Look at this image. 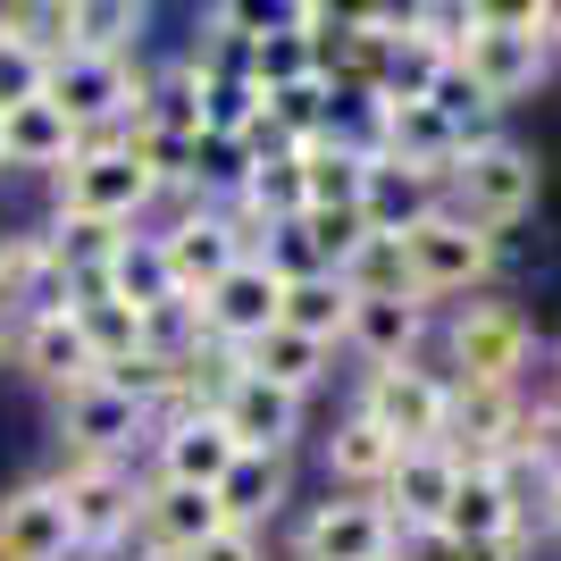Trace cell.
Returning a JSON list of instances; mask_svg holds the SVG:
<instances>
[{
	"instance_id": "6da1fadb",
	"label": "cell",
	"mask_w": 561,
	"mask_h": 561,
	"mask_svg": "<svg viewBox=\"0 0 561 561\" xmlns=\"http://www.w3.org/2000/svg\"><path fill=\"white\" fill-rule=\"evenodd\" d=\"M402 268H411V294H420L427 310L436 302H478L494 285V268H503V234L469 227L461 210H436V218H420V227L402 234Z\"/></svg>"
},
{
	"instance_id": "484cf974",
	"label": "cell",
	"mask_w": 561,
	"mask_h": 561,
	"mask_svg": "<svg viewBox=\"0 0 561 561\" xmlns=\"http://www.w3.org/2000/svg\"><path fill=\"white\" fill-rule=\"evenodd\" d=\"M294 503V461L285 453H243V461L218 478V512H227V528H268V519Z\"/></svg>"
},
{
	"instance_id": "b9f144b4",
	"label": "cell",
	"mask_w": 561,
	"mask_h": 561,
	"mask_svg": "<svg viewBox=\"0 0 561 561\" xmlns=\"http://www.w3.org/2000/svg\"><path fill=\"white\" fill-rule=\"evenodd\" d=\"M394 561H411V553H394Z\"/></svg>"
},
{
	"instance_id": "52a82bcc",
	"label": "cell",
	"mask_w": 561,
	"mask_h": 561,
	"mask_svg": "<svg viewBox=\"0 0 561 561\" xmlns=\"http://www.w3.org/2000/svg\"><path fill=\"white\" fill-rule=\"evenodd\" d=\"M160 252H168L176 294H185V302H202L227 268H243V260H252V227H243L227 202H185V210L160 227Z\"/></svg>"
},
{
	"instance_id": "60d3db41",
	"label": "cell",
	"mask_w": 561,
	"mask_h": 561,
	"mask_svg": "<svg viewBox=\"0 0 561 561\" xmlns=\"http://www.w3.org/2000/svg\"><path fill=\"white\" fill-rule=\"evenodd\" d=\"M0 168H9V151H0Z\"/></svg>"
},
{
	"instance_id": "1f68e13d",
	"label": "cell",
	"mask_w": 561,
	"mask_h": 561,
	"mask_svg": "<svg viewBox=\"0 0 561 561\" xmlns=\"http://www.w3.org/2000/svg\"><path fill=\"white\" fill-rule=\"evenodd\" d=\"M277 328H294V335H310V344H344V328H352V294H344V277H302V285H285V310H277Z\"/></svg>"
},
{
	"instance_id": "74e56055",
	"label": "cell",
	"mask_w": 561,
	"mask_h": 561,
	"mask_svg": "<svg viewBox=\"0 0 561 561\" xmlns=\"http://www.w3.org/2000/svg\"><path fill=\"white\" fill-rule=\"evenodd\" d=\"M545 519H553V528H561V478H553V486H545Z\"/></svg>"
},
{
	"instance_id": "d6a6232c",
	"label": "cell",
	"mask_w": 561,
	"mask_h": 561,
	"mask_svg": "<svg viewBox=\"0 0 561 561\" xmlns=\"http://www.w3.org/2000/svg\"><path fill=\"white\" fill-rule=\"evenodd\" d=\"M335 277H344L352 302H386V294H411V268H402V243H394V234H369V243H360V252H352Z\"/></svg>"
},
{
	"instance_id": "4fadbf2b",
	"label": "cell",
	"mask_w": 561,
	"mask_h": 561,
	"mask_svg": "<svg viewBox=\"0 0 561 561\" xmlns=\"http://www.w3.org/2000/svg\"><path fill=\"white\" fill-rule=\"evenodd\" d=\"M210 411H218V427H227L243 453H294V436H302V394L252 377L243 360H234V377L210 394Z\"/></svg>"
},
{
	"instance_id": "2e32d148",
	"label": "cell",
	"mask_w": 561,
	"mask_h": 561,
	"mask_svg": "<svg viewBox=\"0 0 561 561\" xmlns=\"http://www.w3.org/2000/svg\"><path fill=\"white\" fill-rule=\"evenodd\" d=\"M76 519L59 503L50 478H25V486L0 494V561H76Z\"/></svg>"
},
{
	"instance_id": "f35d334b",
	"label": "cell",
	"mask_w": 561,
	"mask_h": 561,
	"mask_svg": "<svg viewBox=\"0 0 561 561\" xmlns=\"http://www.w3.org/2000/svg\"><path fill=\"white\" fill-rule=\"evenodd\" d=\"M117 561H168V553H151V545H126V553H117Z\"/></svg>"
},
{
	"instance_id": "5bb4252c",
	"label": "cell",
	"mask_w": 561,
	"mask_h": 561,
	"mask_svg": "<svg viewBox=\"0 0 561 561\" xmlns=\"http://www.w3.org/2000/svg\"><path fill=\"white\" fill-rule=\"evenodd\" d=\"M9 360H18L34 386H50V394H76V386L101 377V360H93V344H84V328H76L68 302L18 319V328H9Z\"/></svg>"
},
{
	"instance_id": "ba28073f",
	"label": "cell",
	"mask_w": 561,
	"mask_h": 561,
	"mask_svg": "<svg viewBox=\"0 0 561 561\" xmlns=\"http://www.w3.org/2000/svg\"><path fill=\"white\" fill-rule=\"evenodd\" d=\"M394 553H402V528L377 494H328L294 528V561H394Z\"/></svg>"
},
{
	"instance_id": "3957f363",
	"label": "cell",
	"mask_w": 561,
	"mask_h": 561,
	"mask_svg": "<svg viewBox=\"0 0 561 561\" xmlns=\"http://www.w3.org/2000/svg\"><path fill=\"white\" fill-rule=\"evenodd\" d=\"M537 185H545L537 151H528V142H512V135H494V142H478V151H461V160H453L445 210H461L469 227H486V234H512L519 218L537 210Z\"/></svg>"
},
{
	"instance_id": "8992f818",
	"label": "cell",
	"mask_w": 561,
	"mask_h": 561,
	"mask_svg": "<svg viewBox=\"0 0 561 561\" xmlns=\"http://www.w3.org/2000/svg\"><path fill=\"white\" fill-rule=\"evenodd\" d=\"M360 420H377L402 453L420 445H445V420H453V377L427 369V360H394V369H369L360 394H352Z\"/></svg>"
},
{
	"instance_id": "7bdbcfd3",
	"label": "cell",
	"mask_w": 561,
	"mask_h": 561,
	"mask_svg": "<svg viewBox=\"0 0 561 561\" xmlns=\"http://www.w3.org/2000/svg\"><path fill=\"white\" fill-rule=\"evenodd\" d=\"M553 402H561V394H553Z\"/></svg>"
},
{
	"instance_id": "ffe728a7",
	"label": "cell",
	"mask_w": 561,
	"mask_h": 561,
	"mask_svg": "<svg viewBox=\"0 0 561 561\" xmlns=\"http://www.w3.org/2000/svg\"><path fill=\"white\" fill-rule=\"evenodd\" d=\"M344 352H360L369 369H394V360H427V302H420V294H386V302H352Z\"/></svg>"
},
{
	"instance_id": "8fae6325",
	"label": "cell",
	"mask_w": 561,
	"mask_h": 561,
	"mask_svg": "<svg viewBox=\"0 0 561 561\" xmlns=\"http://www.w3.org/2000/svg\"><path fill=\"white\" fill-rule=\"evenodd\" d=\"M461 68L478 76V93L494 101V110H512V101H528L545 84V68H553V50L519 25V9H486V25H478V43L461 50Z\"/></svg>"
},
{
	"instance_id": "7c38bea8",
	"label": "cell",
	"mask_w": 561,
	"mask_h": 561,
	"mask_svg": "<svg viewBox=\"0 0 561 561\" xmlns=\"http://www.w3.org/2000/svg\"><path fill=\"white\" fill-rule=\"evenodd\" d=\"M59 445L93 453V461H135V445H151V411L126 402L110 377H93V386L59 394Z\"/></svg>"
},
{
	"instance_id": "30bf717a",
	"label": "cell",
	"mask_w": 561,
	"mask_h": 561,
	"mask_svg": "<svg viewBox=\"0 0 561 561\" xmlns=\"http://www.w3.org/2000/svg\"><path fill=\"white\" fill-rule=\"evenodd\" d=\"M519 427H528V394H519V386H453L445 453L461 469H512Z\"/></svg>"
},
{
	"instance_id": "e575fe53",
	"label": "cell",
	"mask_w": 561,
	"mask_h": 561,
	"mask_svg": "<svg viewBox=\"0 0 561 561\" xmlns=\"http://www.w3.org/2000/svg\"><path fill=\"white\" fill-rule=\"evenodd\" d=\"M43 84H50V59L25 50L18 34H0V117L25 110V101H43Z\"/></svg>"
},
{
	"instance_id": "836d02e7",
	"label": "cell",
	"mask_w": 561,
	"mask_h": 561,
	"mask_svg": "<svg viewBox=\"0 0 561 561\" xmlns=\"http://www.w3.org/2000/svg\"><path fill=\"white\" fill-rule=\"evenodd\" d=\"M0 34H18L25 50L59 59V50H68V0H9V9H0Z\"/></svg>"
},
{
	"instance_id": "e0dca14e",
	"label": "cell",
	"mask_w": 561,
	"mask_h": 561,
	"mask_svg": "<svg viewBox=\"0 0 561 561\" xmlns=\"http://www.w3.org/2000/svg\"><path fill=\"white\" fill-rule=\"evenodd\" d=\"M453 486H461V461H453L445 445H420V453H402V461H394V478L377 486V503L394 512L402 545H411V537H436V528H445Z\"/></svg>"
},
{
	"instance_id": "4dcf8cb0",
	"label": "cell",
	"mask_w": 561,
	"mask_h": 561,
	"mask_svg": "<svg viewBox=\"0 0 561 561\" xmlns=\"http://www.w3.org/2000/svg\"><path fill=\"white\" fill-rule=\"evenodd\" d=\"M142 9L135 0H68V50H101V59H135L142 43Z\"/></svg>"
},
{
	"instance_id": "83f0119b",
	"label": "cell",
	"mask_w": 561,
	"mask_h": 561,
	"mask_svg": "<svg viewBox=\"0 0 561 561\" xmlns=\"http://www.w3.org/2000/svg\"><path fill=\"white\" fill-rule=\"evenodd\" d=\"M243 369L252 377H268V386H285V394H319L328 386V369H335V352L328 344H310V335H294V328H268L260 344H243Z\"/></svg>"
},
{
	"instance_id": "7a4b0ae2",
	"label": "cell",
	"mask_w": 561,
	"mask_h": 561,
	"mask_svg": "<svg viewBox=\"0 0 561 561\" xmlns=\"http://www.w3.org/2000/svg\"><path fill=\"white\" fill-rule=\"evenodd\" d=\"M537 360V319L503 294H478V302L453 310L445 328V377L453 386H519Z\"/></svg>"
},
{
	"instance_id": "ac0fdd59",
	"label": "cell",
	"mask_w": 561,
	"mask_h": 561,
	"mask_svg": "<svg viewBox=\"0 0 561 561\" xmlns=\"http://www.w3.org/2000/svg\"><path fill=\"white\" fill-rule=\"evenodd\" d=\"M227 528V512H218V494H193V486H151L142 478V512H135V545H151V553L168 561H193L202 545Z\"/></svg>"
},
{
	"instance_id": "277c9868",
	"label": "cell",
	"mask_w": 561,
	"mask_h": 561,
	"mask_svg": "<svg viewBox=\"0 0 561 561\" xmlns=\"http://www.w3.org/2000/svg\"><path fill=\"white\" fill-rule=\"evenodd\" d=\"M50 486H59V503H68L76 545H84V553L117 561L126 545H135V512H142V478H135V461H93V453H59Z\"/></svg>"
},
{
	"instance_id": "7402d4cb",
	"label": "cell",
	"mask_w": 561,
	"mask_h": 561,
	"mask_svg": "<svg viewBox=\"0 0 561 561\" xmlns=\"http://www.w3.org/2000/svg\"><path fill=\"white\" fill-rule=\"evenodd\" d=\"M59 302H68V285L50 268V227H9L0 234V319H34Z\"/></svg>"
},
{
	"instance_id": "9c48e42d",
	"label": "cell",
	"mask_w": 561,
	"mask_h": 561,
	"mask_svg": "<svg viewBox=\"0 0 561 561\" xmlns=\"http://www.w3.org/2000/svg\"><path fill=\"white\" fill-rule=\"evenodd\" d=\"M277 310H285V277L268 268V260H243V268H227V277L193 302V328H202V344H218V352H243V344H260V335L277 328Z\"/></svg>"
},
{
	"instance_id": "44dd1931",
	"label": "cell",
	"mask_w": 561,
	"mask_h": 561,
	"mask_svg": "<svg viewBox=\"0 0 561 561\" xmlns=\"http://www.w3.org/2000/svg\"><path fill=\"white\" fill-rule=\"evenodd\" d=\"M436 537H528V494H519L512 469H461L453 486V512Z\"/></svg>"
},
{
	"instance_id": "d4e9b609",
	"label": "cell",
	"mask_w": 561,
	"mask_h": 561,
	"mask_svg": "<svg viewBox=\"0 0 561 561\" xmlns=\"http://www.w3.org/2000/svg\"><path fill=\"white\" fill-rule=\"evenodd\" d=\"M110 302H126L135 319H168V310H185V294H176V277H168L160 234H142V227L117 234V260H110Z\"/></svg>"
},
{
	"instance_id": "8d00e7d4",
	"label": "cell",
	"mask_w": 561,
	"mask_h": 561,
	"mask_svg": "<svg viewBox=\"0 0 561 561\" xmlns=\"http://www.w3.org/2000/svg\"><path fill=\"white\" fill-rule=\"evenodd\" d=\"M193 561H268V545H260L252 528H218V537L202 545V553H193Z\"/></svg>"
},
{
	"instance_id": "d6986e66",
	"label": "cell",
	"mask_w": 561,
	"mask_h": 561,
	"mask_svg": "<svg viewBox=\"0 0 561 561\" xmlns=\"http://www.w3.org/2000/svg\"><path fill=\"white\" fill-rule=\"evenodd\" d=\"M377 110H386V101H377ZM377 151L445 185V176H453V160H461L469 142H461V126H453L445 110H427V101H402V110H386V117H377Z\"/></svg>"
},
{
	"instance_id": "5b68a950",
	"label": "cell",
	"mask_w": 561,
	"mask_h": 561,
	"mask_svg": "<svg viewBox=\"0 0 561 561\" xmlns=\"http://www.w3.org/2000/svg\"><path fill=\"white\" fill-rule=\"evenodd\" d=\"M50 202H59V218H93V227H135L151 202H160V185H151V168L126 151V142H84L59 176H50Z\"/></svg>"
},
{
	"instance_id": "f546056e",
	"label": "cell",
	"mask_w": 561,
	"mask_h": 561,
	"mask_svg": "<svg viewBox=\"0 0 561 561\" xmlns=\"http://www.w3.org/2000/svg\"><path fill=\"white\" fill-rule=\"evenodd\" d=\"M302 185H310V210H360V185H369V151L352 142H302Z\"/></svg>"
},
{
	"instance_id": "cb8c5ba5",
	"label": "cell",
	"mask_w": 561,
	"mask_h": 561,
	"mask_svg": "<svg viewBox=\"0 0 561 561\" xmlns=\"http://www.w3.org/2000/svg\"><path fill=\"white\" fill-rule=\"evenodd\" d=\"M319 461H328V486H335V494H377L386 478H394L402 445H394V436H386L377 420L344 411V420L328 427V445H319Z\"/></svg>"
},
{
	"instance_id": "9a60e30c",
	"label": "cell",
	"mask_w": 561,
	"mask_h": 561,
	"mask_svg": "<svg viewBox=\"0 0 561 561\" xmlns=\"http://www.w3.org/2000/svg\"><path fill=\"white\" fill-rule=\"evenodd\" d=\"M234 461H243V445L218 427V411H185V420H168L160 436H151V486L218 494V478H227Z\"/></svg>"
},
{
	"instance_id": "4316f807",
	"label": "cell",
	"mask_w": 561,
	"mask_h": 561,
	"mask_svg": "<svg viewBox=\"0 0 561 561\" xmlns=\"http://www.w3.org/2000/svg\"><path fill=\"white\" fill-rule=\"evenodd\" d=\"M0 151H9V168H43V176H59V168L84 151V135H76L50 101H25V110L0 117Z\"/></svg>"
},
{
	"instance_id": "d590c367",
	"label": "cell",
	"mask_w": 561,
	"mask_h": 561,
	"mask_svg": "<svg viewBox=\"0 0 561 561\" xmlns=\"http://www.w3.org/2000/svg\"><path fill=\"white\" fill-rule=\"evenodd\" d=\"M411 561H528V537H411Z\"/></svg>"
},
{
	"instance_id": "f1b7e54d",
	"label": "cell",
	"mask_w": 561,
	"mask_h": 561,
	"mask_svg": "<svg viewBox=\"0 0 561 561\" xmlns=\"http://www.w3.org/2000/svg\"><path fill=\"white\" fill-rule=\"evenodd\" d=\"M243 76H252L260 93H285V84H310L319 76V50H310V34L294 25V0H285V18L260 34V43H243Z\"/></svg>"
},
{
	"instance_id": "ab89813d",
	"label": "cell",
	"mask_w": 561,
	"mask_h": 561,
	"mask_svg": "<svg viewBox=\"0 0 561 561\" xmlns=\"http://www.w3.org/2000/svg\"><path fill=\"white\" fill-rule=\"evenodd\" d=\"M0 360H9V319H0Z\"/></svg>"
},
{
	"instance_id": "603a6c76",
	"label": "cell",
	"mask_w": 561,
	"mask_h": 561,
	"mask_svg": "<svg viewBox=\"0 0 561 561\" xmlns=\"http://www.w3.org/2000/svg\"><path fill=\"white\" fill-rule=\"evenodd\" d=\"M445 210V185L436 176H420V168H402V160H386L377 151L369 160V185H360V218H369V234H411L420 218H436Z\"/></svg>"
}]
</instances>
